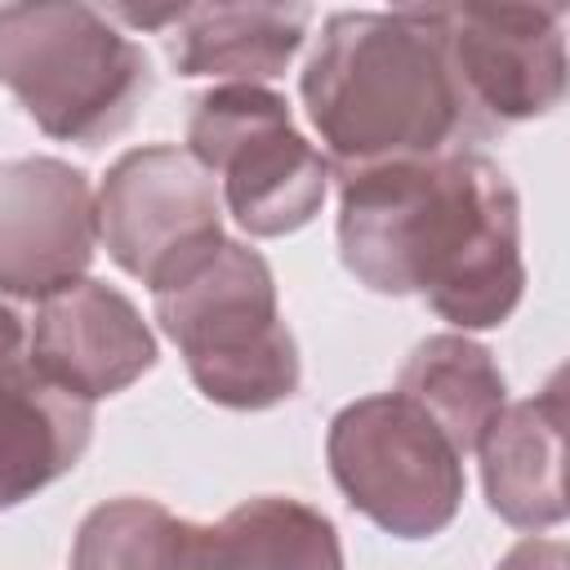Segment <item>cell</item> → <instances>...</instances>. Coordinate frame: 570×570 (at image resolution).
<instances>
[{
	"mask_svg": "<svg viewBox=\"0 0 570 570\" xmlns=\"http://www.w3.org/2000/svg\"><path fill=\"white\" fill-rule=\"evenodd\" d=\"M0 85L58 142H107L151 89V62L111 13L67 0L0 9Z\"/></svg>",
	"mask_w": 570,
	"mask_h": 570,
	"instance_id": "4",
	"label": "cell"
},
{
	"mask_svg": "<svg viewBox=\"0 0 570 570\" xmlns=\"http://www.w3.org/2000/svg\"><path fill=\"white\" fill-rule=\"evenodd\" d=\"M307 4H187L174 22L169 58L178 76H218L227 85H263L289 67L307 36Z\"/></svg>",
	"mask_w": 570,
	"mask_h": 570,
	"instance_id": "12",
	"label": "cell"
},
{
	"mask_svg": "<svg viewBox=\"0 0 570 570\" xmlns=\"http://www.w3.org/2000/svg\"><path fill=\"white\" fill-rule=\"evenodd\" d=\"M187 151L223 183L218 196L249 236H289L325 205V156L294 129L289 102L263 85L205 89L187 116Z\"/></svg>",
	"mask_w": 570,
	"mask_h": 570,
	"instance_id": "5",
	"label": "cell"
},
{
	"mask_svg": "<svg viewBox=\"0 0 570 570\" xmlns=\"http://www.w3.org/2000/svg\"><path fill=\"white\" fill-rule=\"evenodd\" d=\"M98 240L151 294L223 240V196L187 147H134L98 187Z\"/></svg>",
	"mask_w": 570,
	"mask_h": 570,
	"instance_id": "7",
	"label": "cell"
},
{
	"mask_svg": "<svg viewBox=\"0 0 570 570\" xmlns=\"http://www.w3.org/2000/svg\"><path fill=\"white\" fill-rule=\"evenodd\" d=\"M98 249V196L53 156L0 165V294L40 303L85 281Z\"/></svg>",
	"mask_w": 570,
	"mask_h": 570,
	"instance_id": "9",
	"label": "cell"
},
{
	"mask_svg": "<svg viewBox=\"0 0 570 570\" xmlns=\"http://www.w3.org/2000/svg\"><path fill=\"white\" fill-rule=\"evenodd\" d=\"M94 436V405L36 370L0 379V512L67 476Z\"/></svg>",
	"mask_w": 570,
	"mask_h": 570,
	"instance_id": "14",
	"label": "cell"
},
{
	"mask_svg": "<svg viewBox=\"0 0 570 570\" xmlns=\"http://www.w3.org/2000/svg\"><path fill=\"white\" fill-rule=\"evenodd\" d=\"M31 365L53 387L94 405L156 365V334L120 289L85 276L36 303Z\"/></svg>",
	"mask_w": 570,
	"mask_h": 570,
	"instance_id": "10",
	"label": "cell"
},
{
	"mask_svg": "<svg viewBox=\"0 0 570 570\" xmlns=\"http://www.w3.org/2000/svg\"><path fill=\"white\" fill-rule=\"evenodd\" d=\"M298 94L338 178L476 138L432 9L330 13Z\"/></svg>",
	"mask_w": 570,
	"mask_h": 570,
	"instance_id": "2",
	"label": "cell"
},
{
	"mask_svg": "<svg viewBox=\"0 0 570 570\" xmlns=\"http://www.w3.org/2000/svg\"><path fill=\"white\" fill-rule=\"evenodd\" d=\"M31 365V316L0 298V379H18Z\"/></svg>",
	"mask_w": 570,
	"mask_h": 570,
	"instance_id": "17",
	"label": "cell"
},
{
	"mask_svg": "<svg viewBox=\"0 0 570 570\" xmlns=\"http://www.w3.org/2000/svg\"><path fill=\"white\" fill-rule=\"evenodd\" d=\"M325 459L343 499L396 539L441 534L463 503V454L396 392L343 405Z\"/></svg>",
	"mask_w": 570,
	"mask_h": 570,
	"instance_id": "6",
	"label": "cell"
},
{
	"mask_svg": "<svg viewBox=\"0 0 570 570\" xmlns=\"http://www.w3.org/2000/svg\"><path fill=\"white\" fill-rule=\"evenodd\" d=\"M338 254L365 289L419 294L459 334L503 325L525 289L521 200L468 147L343 178Z\"/></svg>",
	"mask_w": 570,
	"mask_h": 570,
	"instance_id": "1",
	"label": "cell"
},
{
	"mask_svg": "<svg viewBox=\"0 0 570 570\" xmlns=\"http://www.w3.org/2000/svg\"><path fill=\"white\" fill-rule=\"evenodd\" d=\"M183 570H343V543L312 503L263 494L214 525L191 521Z\"/></svg>",
	"mask_w": 570,
	"mask_h": 570,
	"instance_id": "13",
	"label": "cell"
},
{
	"mask_svg": "<svg viewBox=\"0 0 570 570\" xmlns=\"http://www.w3.org/2000/svg\"><path fill=\"white\" fill-rule=\"evenodd\" d=\"M156 321L178 343L205 401L272 410L298 392V343L281 321L276 281L258 249L223 236L156 289Z\"/></svg>",
	"mask_w": 570,
	"mask_h": 570,
	"instance_id": "3",
	"label": "cell"
},
{
	"mask_svg": "<svg viewBox=\"0 0 570 570\" xmlns=\"http://www.w3.org/2000/svg\"><path fill=\"white\" fill-rule=\"evenodd\" d=\"M432 13L476 138L548 116L566 98L557 4H445Z\"/></svg>",
	"mask_w": 570,
	"mask_h": 570,
	"instance_id": "8",
	"label": "cell"
},
{
	"mask_svg": "<svg viewBox=\"0 0 570 570\" xmlns=\"http://www.w3.org/2000/svg\"><path fill=\"white\" fill-rule=\"evenodd\" d=\"M490 508L517 530H548L566 521V392L561 374L530 401L503 405L476 445Z\"/></svg>",
	"mask_w": 570,
	"mask_h": 570,
	"instance_id": "11",
	"label": "cell"
},
{
	"mask_svg": "<svg viewBox=\"0 0 570 570\" xmlns=\"http://www.w3.org/2000/svg\"><path fill=\"white\" fill-rule=\"evenodd\" d=\"M396 396H405L414 410H423L459 454H472L481 445V436L490 432V423L503 414L508 383H503L494 356L454 330V334L423 338L405 356Z\"/></svg>",
	"mask_w": 570,
	"mask_h": 570,
	"instance_id": "15",
	"label": "cell"
},
{
	"mask_svg": "<svg viewBox=\"0 0 570 570\" xmlns=\"http://www.w3.org/2000/svg\"><path fill=\"white\" fill-rule=\"evenodd\" d=\"M187 530L156 499H107L80 521L71 570H183Z\"/></svg>",
	"mask_w": 570,
	"mask_h": 570,
	"instance_id": "16",
	"label": "cell"
},
{
	"mask_svg": "<svg viewBox=\"0 0 570 570\" xmlns=\"http://www.w3.org/2000/svg\"><path fill=\"white\" fill-rule=\"evenodd\" d=\"M494 570H566V543L561 539H521Z\"/></svg>",
	"mask_w": 570,
	"mask_h": 570,
	"instance_id": "18",
	"label": "cell"
}]
</instances>
